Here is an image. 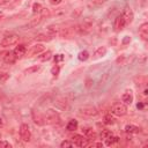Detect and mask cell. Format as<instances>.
I'll use <instances>...</instances> for the list:
<instances>
[{"instance_id": "cell-21", "label": "cell", "mask_w": 148, "mask_h": 148, "mask_svg": "<svg viewBox=\"0 0 148 148\" xmlns=\"http://www.w3.org/2000/svg\"><path fill=\"white\" fill-rule=\"evenodd\" d=\"M77 126H79V124H77V120H75V119H71L68 123H67V125H66V128L68 130V131H75V130H77Z\"/></svg>"}, {"instance_id": "cell-2", "label": "cell", "mask_w": 148, "mask_h": 148, "mask_svg": "<svg viewBox=\"0 0 148 148\" xmlns=\"http://www.w3.org/2000/svg\"><path fill=\"white\" fill-rule=\"evenodd\" d=\"M111 112H112L114 116H118V117L125 116V114L127 113V106H126L124 103H116V104L112 105Z\"/></svg>"}, {"instance_id": "cell-16", "label": "cell", "mask_w": 148, "mask_h": 148, "mask_svg": "<svg viewBox=\"0 0 148 148\" xmlns=\"http://www.w3.org/2000/svg\"><path fill=\"white\" fill-rule=\"evenodd\" d=\"M105 53H106V47L105 46H99L95 50V52L92 54V59H99L103 56H105Z\"/></svg>"}, {"instance_id": "cell-32", "label": "cell", "mask_w": 148, "mask_h": 148, "mask_svg": "<svg viewBox=\"0 0 148 148\" xmlns=\"http://www.w3.org/2000/svg\"><path fill=\"white\" fill-rule=\"evenodd\" d=\"M9 79V74L7 73H0V82H6Z\"/></svg>"}, {"instance_id": "cell-42", "label": "cell", "mask_w": 148, "mask_h": 148, "mask_svg": "<svg viewBox=\"0 0 148 148\" xmlns=\"http://www.w3.org/2000/svg\"><path fill=\"white\" fill-rule=\"evenodd\" d=\"M136 106H138V109H142V108H143V104H141V103H138V105H136Z\"/></svg>"}, {"instance_id": "cell-38", "label": "cell", "mask_w": 148, "mask_h": 148, "mask_svg": "<svg viewBox=\"0 0 148 148\" xmlns=\"http://www.w3.org/2000/svg\"><path fill=\"white\" fill-rule=\"evenodd\" d=\"M90 147H103V143L102 142H95V143H91Z\"/></svg>"}, {"instance_id": "cell-37", "label": "cell", "mask_w": 148, "mask_h": 148, "mask_svg": "<svg viewBox=\"0 0 148 148\" xmlns=\"http://www.w3.org/2000/svg\"><path fill=\"white\" fill-rule=\"evenodd\" d=\"M125 61H126V57H124V56H121V57H119L117 59V62L118 64H125Z\"/></svg>"}, {"instance_id": "cell-18", "label": "cell", "mask_w": 148, "mask_h": 148, "mask_svg": "<svg viewBox=\"0 0 148 148\" xmlns=\"http://www.w3.org/2000/svg\"><path fill=\"white\" fill-rule=\"evenodd\" d=\"M140 127L139 126H135V125H132V124H128L125 126V132L126 133H130V134H136V133H140Z\"/></svg>"}, {"instance_id": "cell-20", "label": "cell", "mask_w": 148, "mask_h": 148, "mask_svg": "<svg viewBox=\"0 0 148 148\" xmlns=\"http://www.w3.org/2000/svg\"><path fill=\"white\" fill-rule=\"evenodd\" d=\"M119 140H120V138L110 135L108 139H105V145H106V146H113V145H117V143L119 142Z\"/></svg>"}, {"instance_id": "cell-1", "label": "cell", "mask_w": 148, "mask_h": 148, "mask_svg": "<svg viewBox=\"0 0 148 148\" xmlns=\"http://www.w3.org/2000/svg\"><path fill=\"white\" fill-rule=\"evenodd\" d=\"M18 35H15V34H10V35H7L6 37L2 38V40L0 42V45L2 47H8V46H12V45H15L17 42H18Z\"/></svg>"}, {"instance_id": "cell-14", "label": "cell", "mask_w": 148, "mask_h": 148, "mask_svg": "<svg viewBox=\"0 0 148 148\" xmlns=\"http://www.w3.org/2000/svg\"><path fill=\"white\" fill-rule=\"evenodd\" d=\"M82 132H83L84 136L88 139V141L96 139V133H95V131H94L92 128H90V127H84V128H82Z\"/></svg>"}, {"instance_id": "cell-13", "label": "cell", "mask_w": 148, "mask_h": 148, "mask_svg": "<svg viewBox=\"0 0 148 148\" xmlns=\"http://www.w3.org/2000/svg\"><path fill=\"white\" fill-rule=\"evenodd\" d=\"M73 28L74 27H72V28H64L62 30H60V36L64 37V38H71L74 35L75 30H77V28L76 29H73Z\"/></svg>"}, {"instance_id": "cell-27", "label": "cell", "mask_w": 148, "mask_h": 148, "mask_svg": "<svg viewBox=\"0 0 148 148\" xmlns=\"http://www.w3.org/2000/svg\"><path fill=\"white\" fill-rule=\"evenodd\" d=\"M89 58V53H88V51H81L80 53H79V56H77V59L80 60V61H86L87 59Z\"/></svg>"}, {"instance_id": "cell-10", "label": "cell", "mask_w": 148, "mask_h": 148, "mask_svg": "<svg viewBox=\"0 0 148 148\" xmlns=\"http://www.w3.org/2000/svg\"><path fill=\"white\" fill-rule=\"evenodd\" d=\"M44 51V46L43 44H35L30 47V50L28 51V54L29 56H36V54H39Z\"/></svg>"}, {"instance_id": "cell-11", "label": "cell", "mask_w": 148, "mask_h": 148, "mask_svg": "<svg viewBox=\"0 0 148 148\" xmlns=\"http://www.w3.org/2000/svg\"><path fill=\"white\" fill-rule=\"evenodd\" d=\"M13 52H14L16 59H17V58H22V57L27 53V49H25V46H24L23 44H18V45L13 50Z\"/></svg>"}, {"instance_id": "cell-45", "label": "cell", "mask_w": 148, "mask_h": 148, "mask_svg": "<svg viewBox=\"0 0 148 148\" xmlns=\"http://www.w3.org/2000/svg\"><path fill=\"white\" fill-rule=\"evenodd\" d=\"M0 139H1V133H0Z\"/></svg>"}, {"instance_id": "cell-40", "label": "cell", "mask_w": 148, "mask_h": 148, "mask_svg": "<svg viewBox=\"0 0 148 148\" xmlns=\"http://www.w3.org/2000/svg\"><path fill=\"white\" fill-rule=\"evenodd\" d=\"M130 42H131V38H130L128 36H125V38L123 39V43H124V44H127V43H130Z\"/></svg>"}, {"instance_id": "cell-22", "label": "cell", "mask_w": 148, "mask_h": 148, "mask_svg": "<svg viewBox=\"0 0 148 148\" xmlns=\"http://www.w3.org/2000/svg\"><path fill=\"white\" fill-rule=\"evenodd\" d=\"M51 57H52L51 51H45V52H42V53L38 56V59H39L40 61H47V60L51 59Z\"/></svg>"}, {"instance_id": "cell-12", "label": "cell", "mask_w": 148, "mask_h": 148, "mask_svg": "<svg viewBox=\"0 0 148 148\" xmlns=\"http://www.w3.org/2000/svg\"><path fill=\"white\" fill-rule=\"evenodd\" d=\"M139 35L143 40H147L148 38V23H142L139 28Z\"/></svg>"}, {"instance_id": "cell-5", "label": "cell", "mask_w": 148, "mask_h": 148, "mask_svg": "<svg viewBox=\"0 0 148 148\" xmlns=\"http://www.w3.org/2000/svg\"><path fill=\"white\" fill-rule=\"evenodd\" d=\"M72 142L79 147H86L88 146V139L83 135H80V134H74L72 135Z\"/></svg>"}, {"instance_id": "cell-7", "label": "cell", "mask_w": 148, "mask_h": 148, "mask_svg": "<svg viewBox=\"0 0 148 148\" xmlns=\"http://www.w3.org/2000/svg\"><path fill=\"white\" fill-rule=\"evenodd\" d=\"M121 16H123V18L125 20V23H126V24L132 23V21H133V18H134L133 10H132L130 7H125V8L123 9V14H121Z\"/></svg>"}, {"instance_id": "cell-35", "label": "cell", "mask_w": 148, "mask_h": 148, "mask_svg": "<svg viewBox=\"0 0 148 148\" xmlns=\"http://www.w3.org/2000/svg\"><path fill=\"white\" fill-rule=\"evenodd\" d=\"M12 145L9 142H6V141H1L0 140V148H10Z\"/></svg>"}, {"instance_id": "cell-17", "label": "cell", "mask_w": 148, "mask_h": 148, "mask_svg": "<svg viewBox=\"0 0 148 148\" xmlns=\"http://www.w3.org/2000/svg\"><path fill=\"white\" fill-rule=\"evenodd\" d=\"M121 102L125 104V105H128V104H131L132 102H133V95H132V92L131 91H125L124 94H123V96H121Z\"/></svg>"}, {"instance_id": "cell-3", "label": "cell", "mask_w": 148, "mask_h": 148, "mask_svg": "<svg viewBox=\"0 0 148 148\" xmlns=\"http://www.w3.org/2000/svg\"><path fill=\"white\" fill-rule=\"evenodd\" d=\"M20 138L24 141V142H28L30 141V138H31V132H30V128L27 124H22L20 126Z\"/></svg>"}, {"instance_id": "cell-36", "label": "cell", "mask_w": 148, "mask_h": 148, "mask_svg": "<svg viewBox=\"0 0 148 148\" xmlns=\"http://www.w3.org/2000/svg\"><path fill=\"white\" fill-rule=\"evenodd\" d=\"M64 54H57L56 57H54V62L57 64V62H60V61H62L64 60Z\"/></svg>"}, {"instance_id": "cell-23", "label": "cell", "mask_w": 148, "mask_h": 148, "mask_svg": "<svg viewBox=\"0 0 148 148\" xmlns=\"http://www.w3.org/2000/svg\"><path fill=\"white\" fill-rule=\"evenodd\" d=\"M39 69H40V66H38V65H35V66L28 67V68L24 71V73H25V74H34V73H37Z\"/></svg>"}, {"instance_id": "cell-44", "label": "cell", "mask_w": 148, "mask_h": 148, "mask_svg": "<svg viewBox=\"0 0 148 148\" xmlns=\"http://www.w3.org/2000/svg\"><path fill=\"white\" fill-rule=\"evenodd\" d=\"M2 126H3V120L0 118V127H2Z\"/></svg>"}, {"instance_id": "cell-26", "label": "cell", "mask_w": 148, "mask_h": 148, "mask_svg": "<svg viewBox=\"0 0 148 148\" xmlns=\"http://www.w3.org/2000/svg\"><path fill=\"white\" fill-rule=\"evenodd\" d=\"M42 10H43V6L39 2H35L32 5V12L35 14H39V13H42Z\"/></svg>"}, {"instance_id": "cell-8", "label": "cell", "mask_w": 148, "mask_h": 148, "mask_svg": "<svg viewBox=\"0 0 148 148\" xmlns=\"http://www.w3.org/2000/svg\"><path fill=\"white\" fill-rule=\"evenodd\" d=\"M44 120H45V123H47V124H53V123H57V121L59 120V116H58V113L54 112L53 110H47Z\"/></svg>"}, {"instance_id": "cell-30", "label": "cell", "mask_w": 148, "mask_h": 148, "mask_svg": "<svg viewBox=\"0 0 148 148\" xmlns=\"http://www.w3.org/2000/svg\"><path fill=\"white\" fill-rule=\"evenodd\" d=\"M56 105H57L59 109H66V108H67V102L64 101V99H59L58 102H56Z\"/></svg>"}, {"instance_id": "cell-4", "label": "cell", "mask_w": 148, "mask_h": 148, "mask_svg": "<svg viewBox=\"0 0 148 148\" xmlns=\"http://www.w3.org/2000/svg\"><path fill=\"white\" fill-rule=\"evenodd\" d=\"M79 111H80V114L84 116V117H95L98 113V111L95 106H83Z\"/></svg>"}, {"instance_id": "cell-6", "label": "cell", "mask_w": 148, "mask_h": 148, "mask_svg": "<svg viewBox=\"0 0 148 148\" xmlns=\"http://www.w3.org/2000/svg\"><path fill=\"white\" fill-rule=\"evenodd\" d=\"M92 23H94V22L88 17V18H86V20L77 27V30H79L81 34H87V32H89V31L91 30Z\"/></svg>"}, {"instance_id": "cell-28", "label": "cell", "mask_w": 148, "mask_h": 148, "mask_svg": "<svg viewBox=\"0 0 148 148\" xmlns=\"http://www.w3.org/2000/svg\"><path fill=\"white\" fill-rule=\"evenodd\" d=\"M51 37L47 36V35H44V34H39L36 36V40H43V42H46V40H50Z\"/></svg>"}, {"instance_id": "cell-25", "label": "cell", "mask_w": 148, "mask_h": 148, "mask_svg": "<svg viewBox=\"0 0 148 148\" xmlns=\"http://www.w3.org/2000/svg\"><path fill=\"white\" fill-rule=\"evenodd\" d=\"M110 135H112V133H111V131L110 130H106V128H102L101 130V133H99V136L102 138V139H108Z\"/></svg>"}, {"instance_id": "cell-34", "label": "cell", "mask_w": 148, "mask_h": 148, "mask_svg": "<svg viewBox=\"0 0 148 148\" xmlns=\"http://www.w3.org/2000/svg\"><path fill=\"white\" fill-rule=\"evenodd\" d=\"M51 73L53 76H57L59 74V66H53L52 69H51Z\"/></svg>"}, {"instance_id": "cell-31", "label": "cell", "mask_w": 148, "mask_h": 148, "mask_svg": "<svg viewBox=\"0 0 148 148\" xmlns=\"http://www.w3.org/2000/svg\"><path fill=\"white\" fill-rule=\"evenodd\" d=\"M73 146V142H71V141H68V140H65V141H62L61 143H60V147L61 148H69V147H72Z\"/></svg>"}, {"instance_id": "cell-15", "label": "cell", "mask_w": 148, "mask_h": 148, "mask_svg": "<svg viewBox=\"0 0 148 148\" xmlns=\"http://www.w3.org/2000/svg\"><path fill=\"white\" fill-rule=\"evenodd\" d=\"M3 61L6 62V64H14L15 61H16V57H15V54H14V52L13 51H8V52H6L5 53V56H3Z\"/></svg>"}, {"instance_id": "cell-29", "label": "cell", "mask_w": 148, "mask_h": 148, "mask_svg": "<svg viewBox=\"0 0 148 148\" xmlns=\"http://www.w3.org/2000/svg\"><path fill=\"white\" fill-rule=\"evenodd\" d=\"M105 1H106V0H91V1H90V6H92V7H99V6H102Z\"/></svg>"}, {"instance_id": "cell-43", "label": "cell", "mask_w": 148, "mask_h": 148, "mask_svg": "<svg viewBox=\"0 0 148 148\" xmlns=\"http://www.w3.org/2000/svg\"><path fill=\"white\" fill-rule=\"evenodd\" d=\"M3 17H5V14H3L2 12H0V20H2Z\"/></svg>"}, {"instance_id": "cell-9", "label": "cell", "mask_w": 148, "mask_h": 148, "mask_svg": "<svg viewBox=\"0 0 148 148\" xmlns=\"http://www.w3.org/2000/svg\"><path fill=\"white\" fill-rule=\"evenodd\" d=\"M125 25H126V23H125V20L123 18V16L121 15H117L116 18H114V21H113L114 31H121Z\"/></svg>"}, {"instance_id": "cell-19", "label": "cell", "mask_w": 148, "mask_h": 148, "mask_svg": "<svg viewBox=\"0 0 148 148\" xmlns=\"http://www.w3.org/2000/svg\"><path fill=\"white\" fill-rule=\"evenodd\" d=\"M42 18H43L42 16H39V17H37V18H32V20H31L29 23H27V24H25L23 28H24V29H30V28H34V27H36L37 24H39V23H40Z\"/></svg>"}, {"instance_id": "cell-39", "label": "cell", "mask_w": 148, "mask_h": 148, "mask_svg": "<svg viewBox=\"0 0 148 148\" xmlns=\"http://www.w3.org/2000/svg\"><path fill=\"white\" fill-rule=\"evenodd\" d=\"M80 14H81V8H77V10H76V13H73L72 15H73L74 17H77V16H79Z\"/></svg>"}, {"instance_id": "cell-33", "label": "cell", "mask_w": 148, "mask_h": 148, "mask_svg": "<svg viewBox=\"0 0 148 148\" xmlns=\"http://www.w3.org/2000/svg\"><path fill=\"white\" fill-rule=\"evenodd\" d=\"M47 31H49L50 34H56V32L58 31V29H57V27H56V25L51 24V25H49V27H47Z\"/></svg>"}, {"instance_id": "cell-41", "label": "cell", "mask_w": 148, "mask_h": 148, "mask_svg": "<svg viewBox=\"0 0 148 148\" xmlns=\"http://www.w3.org/2000/svg\"><path fill=\"white\" fill-rule=\"evenodd\" d=\"M60 2H61V0H50L51 5H59Z\"/></svg>"}, {"instance_id": "cell-24", "label": "cell", "mask_w": 148, "mask_h": 148, "mask_svg": "<svg viewBox=\"0 0 148 148\" xmlns=\"http://www.w3.org/2000/svg\"><path fill=\"white\" fill-rule=\"evenodd\" d=\"M114 118L111 116V114H105L104 118H103V123L106 124V125H113L114 124Z\"/></svg>"}]
</instances>
